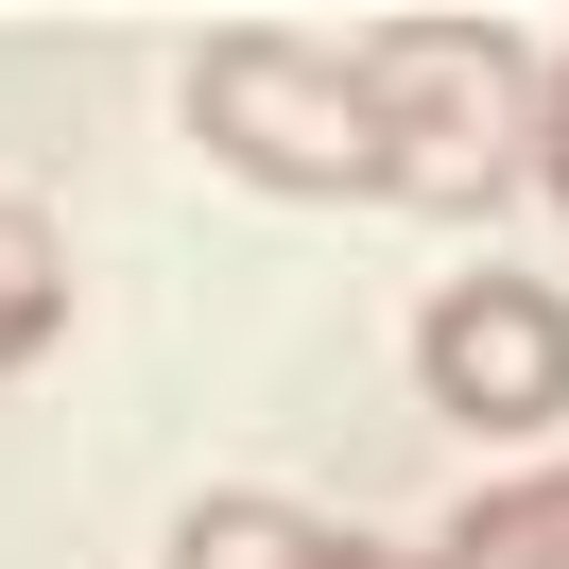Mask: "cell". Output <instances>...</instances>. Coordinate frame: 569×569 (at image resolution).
Returning <instances> with one entry per match:
<instances>
[{"instance_id":"5","label":"cell","mask_w":569,"mask_h":569,"mask_svg":"<svg viewBox=\"0 0 569 569\" xmlns=\"http://www.w3.org/2000/svg\"><path fill=\"white\" fill-rule=\"evenodd\" d=\"M449 569H569V466L466 500V518H449Z\"/></svg>"},{"instance_id":"3","label":"cell","mask_w":569,"mask_h":569,"mask_svg":"<svg viewBox=\"0 0 569 569\" xmlns=\"http://www.w3.org/2000/svg\"><path fill=\"white\" fill-rule=\"evenodd\" d=\"M415 380L449 431H552L569 415V293L535 277H449L415 328Z\"/></svg>"},{"instance_id":"2","label":"cell","mask_w":569,"mask_h":569,"mask_svg":"<svg viewBox=\"0 0 569 569\" xmlns=\"http://www.w3.org/2000/svg\"><path fill=\"white\" fill-rule=\"evenodd\" d=\"M190 121H208L224 173L259 190H380V104H362V52H311V36H208L190 52Z\"/></svg>"},{"instance_id":"4","label":"cell","mask_w":569,"mask_h":569,"mask_svg":"<svg viewBox=\"0 0 569 569\" xmlns=\"http://www.w3.org/2000/svg\"><path fill=\"white\" fill-rule=\"evenodd\" d=\"M173 569H449V552H362V535L293 518V500H190V518H173Z\"/></svg>"},{"instance_id":"7","label":"cell","mask_w":569,"mask_h":569,"mask_svg":"<svg viewBox=\"0 0 569 569\" xmlns=\"http://www.w3.org/2000/svg\"><path fill=\"white\" fill-rule=\"evenodd\" d=\"M535 173H552V208H569V70L535 87Z\"/></svg>"},{"instance_id":"6","label":"cell","mask_w":569,"mask_h":569,"mask_svg":"<svg viewBox=\"0 0 569 569\" xmlns=\"http://www.w3.org/2000/svg\"><path fill=\"white\" fill-rule=\"evenodd\" d=\"M52 311H70V277H52V224L36 208H0V362H36Z\"/></svg>"},{"instance_id":"1","label":"cell","mask_w":569,"mask_h":569,"mask_svg":"<svg viewBox=\"0 0 569 569\" xmlns=\"http://www.w3.org/2000/svg\"><path fill=\"white\" fill-rule=\"evenodd\" d=\"M362 104H380L397 208H483L535 156V87H518L500 18H397V36H362Z\"/></svg>"}]
</instances>
